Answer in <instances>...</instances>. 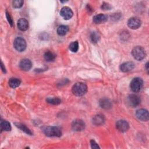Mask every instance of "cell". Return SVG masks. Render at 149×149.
Returning a JSON list of instances; mask_svg holds the SVG:
<instances>
[{"label": "cell", "instance_id": "obj_10", "mask_svg": "<svg viewBox=\"0 0 149 149\" xmlns=\"http://www.w3.org/2000/svg\"><path fill=\"white\" fill-rule=\"evenodd\" d=\"M116 129L120 132H126L129 129V123L125 120H119L116 123Z\"/></svg>", "mask_w": 149, "mask_h": 149}, {"label": "cell", "instance_id": "obj_14", "mask_svg": "<svg viewBox=\"0 0 149 149\" xmlns=\"http://www.w3.org/2000/svg\"><path fill=\"white\" fill-rule=\"evenodd\" d=\"M108 20V16L104 14H98L93 17V22L95 24H101L105 23Z\"/></svg>", "mask_w": 149, "mask_h": 149}, {"label": "cell", "instance_id": "obj_24", "mask_svg": "<svg viewBox=\"0 0 149 149\" xmlns=\"http://www.w3.org/2000/svg\"><path fill=\"white\" fill-rule=\"evenodd\" d=\"M100 37V35L97 32L94 31L92 32L90 34V39L93 43H97L99 41Z\"/></svg>", "mask_w": 149, "mask_h": 149}, {"label": "cell", "instance_id": "obj_23", "mask_svg": "<svg viewBox=\"0 0 149 149\" xmlns=\"http://www.w3.org/2000/svg\"><path fill=\"white\" fill-rule=\"evenodd\" d=\"M46 101L50 104H52V105H58L59 104H61V100L57 97H54V98H48L46 100Z\"/></svg>", "mask_w": 149, "mask_h": 149}, {"label": "cell", "instance_id": "obj_12", "mask_svg": "<svg viewBox=\"0 0 149 149\" xmlns=\"http://www.w3.org/2000/svg\"><path fill=\"white\" fill-rule=\"evenodd\" d=\"M135 67V65L132 62H125L120 65V70L123 72H128L132 70Z\"/></svg>", "mask_w": 149, "mask_h": 149}, {"label": "cell", "instance_id": "obj_18", "mask_svg": "<svg viewBox=\"0 0 149 149\" xmlns=\"http://www.w3.org/2000/svg\"><path fill=\"white\" fill-rule=\"evenodd\" d=\"M69 31V27L65 25H61L57 29V33L59 36H65Z\"/></svg>", "mask_w": 149, "mask_h": 149}, {"label": "cell", "instance_id": "obj_21", "mask_svg": "<svg viewBox=\"0 0 149 149\" xmlns=\"http://www.w3.org/2000/svg\"><path fill=\"white\" fill-rule=\"evenodd\" d=\"M0 126H1V129L2 131L3 130V131L8 132V131H10L11 130L10 124L6 120H1Z\"/></svg>", "mask_w": 149, "mask_h": 149}, {"label": "cell", "instance_id": "obj_9", "mask_svg": "<svg viewBox=\"0 0 149 149\" xmlns=\"http://www.w3.org/2000/svg\"><path fill=\"white\" fill-rule=\"evenodd\" d=\"M136 116L139 120L142 121H147L149 118L148 112L144 109H138L136 111Z\"/></svg>", "mask_w": 149, "mask_h": 149}, {"label": "cell", "instance_id": "obj_3", "mask_svg": "<svg viewBox=\"0 0 149 149\" xmlns=\"http://www.w3.org/2000/svg\"><path fill=\"white\" fill-rule=\"evenodd\" d=\"M133 58L137 61L143 60L146 55L144 49L141 46H136L133 48L132 51Z\"/></svg>", "mask_w": 149, "mask_h": 149}, {"label": "cell", "instance_id": "obj_13", "mask_svg": "<svg viewBox=\"0 0 149 149\" xmlns=\"http://www.w3.org/2000/svg\"><path fill=\"white\" fill-rule=\"evenodd\" d=\"M19 66L22 70L24 71H27L31 69L32 66V63L29 59H23L20 62Z\"/></svg>", "mask_w": 149, "mask_h": 149}, {"label": "cell", "instance_id": "obj_19", "mask_svg": "<svg viewBox=\"0 0 149 149\" xmlns=\"http://www.w3.org/2000/svg\"><path fill=\"white\" fill-rule=\"evenodd\" d=\"M15 125H16V126L17 127H18L19 129L22 130L23 132H25L26 134H29V135L32 134V132H31V130L26 125H24L22 123H15Z\"/></svg>", "mask_w": 149, "mask_h": 149}, {"label": "cell", "instance_id": "obj_22", "mask_svg": "<svg viewBox=\"0 0 149 149\" xmlns=\"http://www.w3.org/2000/svg\"><path fill=\"white\" fill-rule=\"evenodd\" d=\"M44 57L45 61L48 62H51L55 60L56 55H55V54L51 51H47L45 52Z\"/></svg>", "mask_w": 149, "mask_h": 149}, {"label": "cell", "instance_id": "obj_7", "mask_svg": "<svg viewBox=\"0 0 149 149\" xmlns=\"http://www.w3.org/2000/svg\"><path fill=\"white\" fill-rule=\"evenodd\" d=\"M85 126H86V125L84 121L79 119H75L73 121L72 123V129L76 132L82 131L84 129Z\"/></svg>", "mask_w": 149, "mask_h": 149}, {"label": "cell", "instance_id": "obj_31", "mask_svg": "<svg viewBox=\"0 0 149 149\" xmlns=\"http://www.w3.org/2000/svg\"><path fill=\"white\" fill-rule=\"evenodd\" d=\"M148 62H147L146 64V68L147 72H148Z\"/></svg>", "mask_w": 149, "mask_h": 149}, {"label": "cell", "instance_id": "obj_4", "mask_svg": "<svg viewBox=\"0 0 149 149\" xmlns=\"http://www.w3.org/2000/svg\"><path fill=\"white\" fill-rule=\"evenodd\" d=\"M13 45L15 48L19 52H22L26 48V42L22 37H17L14 40Z\"/></svg>", "mask_w": 149, "mask_h": 149}, {"label": "cell", "instance_id": "obj_8", "mask_svg": "<svg viewBox=\"0 0 149 149\" xmlns=\"http://www.w3.org/2000/svg\"><path fill=\"white\" fill-rule=\"evenodd\" d=\"M141 24V20L137 17H132L127 21V26L132 29H137L140 27Z\"/></svg>", "mask_w": 149, "mask_h": 149}, {"label": "cell", "instance_id": "obj_26", "mask_svg": "<svg viewBox=\"0 0 149 149\" xmlns=\"http://www.w3.org/2000/svg\"><path fill=\"white\" fill-rule=\"evenodd\" d=\"M24 2L22 0H15L12 2L13 7L15 8H20L23 5Z\"/></svg>", "mask_w": 149, "mask_h": 149}, {"label": "cell", "instance_id": "obj_6", "mask_svg": "<svg viewBox=\"0 0 149 149\" xmlns=\"http://www.w3.org/2000/svg\"><path fill=\"white\" fill-rule=\"evenodd\" d=\"M140 97L136 94H130L127 98V103L132 107H136L140 104Z\"/></svg>", "mask_w": 149, "mask_h": 149}, {"label": "cell", "instance_id": "obj_5", "mask_svg": "<svg viewBox=\"0 0 149 149\" xmlns=\"http://www.w3.org/2000/svg\"><path fill=\"white\" fill-rule=\"evenodd\" d=\"M143 81L141 78L136 77L132 80L130 84V87L131 90L133 92L137 93L141 90L143 86Z\"/></svg>", "mask_w": 149, "mask_h": 149}, {"label": "cell", "instance_id": "obj_27", "mask_svg": "<svg viewBox=\"0 0 149 149\" xmlns=\"http://www.w3.org/2000/svg\"><path fill=\"white\" fill-rule=\"evenodd\" d=\"M6 16L7 20H8L9 24L12 27L13 26V20L11 17V16L10 15L9 13L8 12V11H6Z\"/></svg>", "mask_w": 149, "mask_h": 149}, {"label": "cell", "instance_id": "obj_28", "mask_svg": "<svg viewBox=\"0 0 149 149\" xmlns=\"http://www.w3.org/2000/svg\"><path fill=\"white\" fill-rule=\"evenodd\" d=\"M101 9L103 10H109L111 9V6L110 5V4H109L107 2H104L101 6Z\"/></svg>", "mask_w": 149, "mask_h": 149}, {"label": "cell", "instance_id": "obj_2", "mask_svg": "<svg viewBox=\"0 0 149 149\" xmlns=\"http://www.w3.org/2000/svg\"><path fill=\"white\" fill-rule=\"evenodd\" d=\"M42 130L44 133L48 137H60L62 135L61 129L56 126H45Z\"/></svg>", "mask_w": 149, "mask_h": 149}, {"label": "cell", "instance_id": "obj_25", "mask_svg": "<svg viewBox=\"0 0 149 149\" xmlns=\"http://www.w3.org/2000/svg\"><path fill=\"white\" fill-rule=\"evenodd\" d=\"M69 49L73 52H76L79 49V43L77 41H73L69 45Z\"/></svg>", "mask_w": 149, "mask_h": 149}, {"label": "cell", "instance_id": "obj_30", "mask_svg": "<svg viewBox=\"0 0 149 149\" xmlns=\"http://www.w3.org/2000/svg\"><path fill=\"white\" fill-rule=\"evenodd\" d=\"M1 69H2V70L3 71V73H6V69H5V68L4 66H3V63L2 62H1Z\"/></svg>", "mask_w": 149, "mask_h": 149}, {"label": "cell", "instance_id": "obj_29", "mask_svg": "<svg viewBox=\"0 0 149 149\" xmlns=\"http://www.w3.org/2000/svg\"><path fill=\"white\" fill-rule=\"evenodd\" d=\"M90 144L92 148H100V147L98 146V144L94 140H91Z\"/></svg>", "mask_w": 149, "mask_h": 149}, {"label": "cell", "instance_id": "obj_17", "mask_svg": "<svg viewBox=\"0 0 149 149\" xmlns=\"http://www.w3.org/2000/svg\"><path fill=\"white\" fill-rule=\"evenodd\" d=\"M100 105L102 108L107 109H109L111 107L112 104L111 102L109 99L106 98H102L100 101Z\"/></svg>", "mask_w": 149, "mask_h": 149}, {"label": "cell", "instance_id": "obj_15", "mask_svg": "<svg viewBox=\"0 0 149 149\" xmlns=\"http://www.w3.org/2000/svg\"><path fill=\"white\" fill-rule=\"evenodd\" d=\"M17 27L21 31H26L28 29L29 23L28 21L24 19L21 18L17 21Z\"/></svg>", "mask_w": 149, "mask_h": 149}, {"label": "cell", "instance_id": "obj_1", "mask_svg": "<svg viewBox=\"0 0 149 149\" xmlns=\"http://www.w3.org/2000/svg\"><path fill=\"white\" fill-rule=\"evenodd\" d=\"M73 94L77 97L84 95L87 91V87L86 84L78 82L73 85L72 89Z\"/></svg>", "mask_w": 149, "mask_h": 149}, {"label": "cell", "instance_id": "obj_20", "mask_svg": "<svg viewBox=\"0 0 149 149\" xmlns=\"http://www.w3.org/2000/svg\"><path fill=\"white\" fill-rule=\"evenodd\" d=\"M21 81L17 78H11L9 80V85L10 87L15 88L20 84Z\"/></svg>", "mask_w": 149, "mask_h": 149}, {"label": "cell", "instance_id": "obj_11", "mask_svg": "<svg viewBox=\"0 0 149 149\" xmlns=\"http://www.w3.org/2000/svg\"><path fill=\"white\" fill-rule=\"evenodd\" d=\"M61 16L65 20H68L73 16V12L71 9L68 6L63 7L60 11Z\"/></svg>", "mask_w": 149, "mask_h": 149}, {"label": "cell", "instance_id": "obj_16", "mask_svg": "<svg viewBox=\"0 0 149 149\" xmlns=\"http://www.w3.org/2000/svg\"><path fill=\"white\" fill-rule=\"evenodd\" d=\"M93 123L94 125H97V126H99V125H102L104 122H105V118L104 116L102 115L101 114H98L95 115L93 118Z\"/></svg>", "mask_w": 149, "mask_h": 149}]
</instances>
